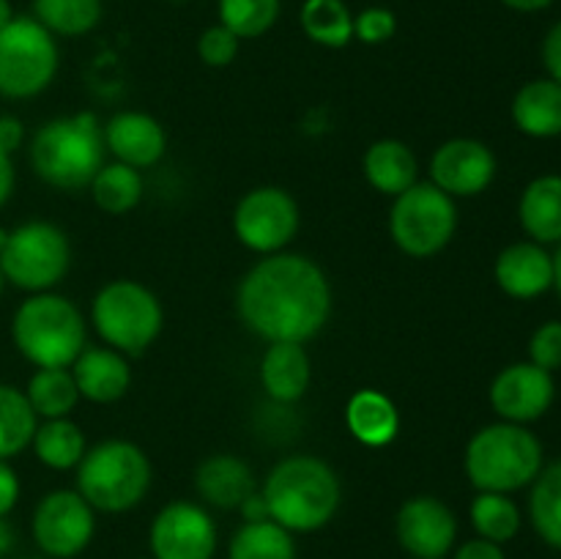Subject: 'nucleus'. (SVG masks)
I'll list each match as a JSON object with an SVG mask.
<instances>
[{
	"label": "nucleus",
	"instance_id": "48",
	"mask_svg": "<svg viewBox=\"0 0 561 559\" xmlns=\"http://www.w3.org/2000/svg\"><path fill=\"white\" fill-rule=\"evenodd\" d=\"M553 285H557L561 296V247L557 250V255H553Z\"/></svg>",
	"mask_w": 561,
	"mask_h": 559
},
{
	"label": "nucleus",
	"instance_id": "9",
	"mask_svg": "<svg viewBox=\"0 0 561 559\" xmlns=\"http://www.w3.org/2000/svg\"><path fill=\"white\" fill-rule=\"evenodd\" d=\"M458 230V206L455 197L436 184L416 181L411 190L394 197L389 212V233L400 252L409 258H433L455 239Z\"/></svg>",
	"mask_w": 561,
	"mask_h": 559
},
{
	"label": "nucleus",
	"instance_id": "15",
	"mask_svg": "<svg viewBox=\"0 0 561 559\" xmlns=\"http://www.w3.org/2000/svg\"><path fill=\"white\" fill-rule=\"evenodd\" d=\"M496 157L474 137H453L431 157V184L449 197H474L496 179Z\"/></svg>",
	"mask_w": 561,
	"mask_h": 559
},
{
	"label": "nucleus",
	"instance_id": "45",
	"mask_svg": "<svg viewBox=\"0 0 561 559\" xmlns=\"http://www.w3.org/2000/svg\"><path fill=\"white\" fill-rule=\"evenodd\" d=\"M507 9L524 11V14H531V11H542L553 3V0H502Z\"/></svg>",
	"mask_w": 561,
	"mask_h": 559
},
{
	"label": "nucleus",
	"instance_id": "4",
	"mask_svg": "<svg viewBox=\"0 0 561 559\" xmlns=\"http://www.w3.org/2000/svg\"><path fill=\"white\" fill-rule=\"evenodd\" d=\"M463 466L477 491L513 493L531 486L542 471V444L524 425L493 422L469 438Z\"/></svg>",
	"mask_w": 561,
	"mask_h": 559
},
{
	"label": "nucleus",
	"instance_id": "30",
	"mask_svg": "<svg viewBox=\"0 0 561 559\" xmlns=\"http://www.w3.org/2000/svg\"><path fill=\"white\" fill-rule=\"evenodd\" d=\"M102 0H33V20L53 36H85L102 22Z\"/></svg>",
	"mask_w": 561,
	"mask_h": 559
},
{
	"label": "nucleus",
	"instance_id": "38",
	"mask_svg": "<svg viewBox=\"0 0 561 559\" xmlns=\"http://www.w3.org/2000/svg\"><path fill=\"white\" fill-rule=\"evenodd\" d=\"M529 362H535L542 370L553 373L561 367V321H548L531 334L529 340Z\"/></svg>",
	"mask_w": 561,
	"mask_h": 559
},
{
	"label": "nucleus",
	"instance_id": "39",
	"mask_svg": "<svg viewBox=\"0 0 561 559\" xmlns=\"http://www.w3.org/2000/svg\"><path fill=\"white\" fill-rule=\"evenodd\" d=\"M16 499H20V477L11 469L9 460H0V518L14 510Z\"/></svg>",
	"mask_w": 561,
	"mask_h": 559
},
{
	"label": "nucleus",
	"instance_id": "2",
	"mask_svg": "<svg viewBox=\"0 0 561 559\" xmlns=\"http://www.w3.org/2000/svg\"><path fill=\"white\" fill-rule=\"evenodd\" d=\"M261 493L272 521L294 535L323 529L343 502L337 471L316 455H290L279 460L268 471Z\"/></svg>",
	"mask_w": 561,
	"mask_h": 559
},
{
	"label": "nucleus",
	"instance_id": "27",
	"mask_svg": "<svg viewBox=\"0 0 561 559\" xmlns=\"http://www.w3.org/2000/svg\"><path fill=\"white\" fill-rule=\"evenodd\" d=\"M25 398L36 417L44 420H60L75 411L77 400H80V389H77L75 376L69 367H36L25 389Z\"/></svg>",
	"mask_w": 561,
	"mask_h": 559
},
{
	"label": "nucleus",
	"instance_id": "44",
	"mask_svg": "<svg viewBox=\"0 0 561 559\" xmlns=\"http://www.w3.org/2000/svg\"><path fill=\"white\" fill-rule=\"evenodd\" d=\"M239 513L244 515V521H266L272 518L268 515V507H266V499H263L261 491H255L252 497L244 499V504L239 507Z\"/></svg>",
	"mask_w": 561,
	"mask_h": 559
},
{
	"label": "nucleus",
	"instance_id": "16",
	"mask_svg": "<svg viewBox=\"0 0 561 559\" xmlns=\"http://www.w3.org/2000/svg\"><path fill=\"white\" fill-rule=\"evenodd\" d=\"M557 384L553 373L542 370L535 362H515L504 367L491 384V406L504 422L526 425L551 409Z\"/></svg>",
	"mask_w": 561,
	"mask_h": 559
},
{
	"label": "nucleus",
	"instance_id": "33",
	"mask_svg": "<svg viewBox=\"0 0 561 559\" xmlns=\"http://www.w3.org/2000/svg\"><path fill=\"white\" fill-rule=\"evenodd\" d=\"M529 515L537 535L561 551V460L542 469L531 482Z\"/></svg>",
	"mask_w": 561,
	"mask_h": 559
},
{
	"label": "nucleus",
	"instance_id": "24",
	"mask_svg": "<svg viewBox=\"0 0 561 559\" xmlns=\"http://www.w3.org/2000/svg\"><path fill=\"white\" fill-rule=\"evenodd\" d=\"M513 121L529 137H557L561 135V85L551 77L531 80L515 93Z\"/></svg>",
	"mask_w": 561,
	"mask_h": 559
},
{
	"label": "nucleus",
	"instance_id": "49",
	"mask_svg": "<svg viewBox=\"0 0 561 559\" xmlns=\"http://www.w3.org/2000/svg\"><path fill=\"white\" fill-rule=\"evenodd\" d=\"M5 241H9V230L0 225V255H3V250H5Z\"/></svg>",
	"mask_w": 561,
	"mask_h": 559
},
{
	"label": "nucleus",
	"instance_id": "29",
	"mask_svg": "<svg viewBox=\"0 0 561 559\" xmlns=\"http://www.w3.org/2000/svg\"><path fill=\"white\" fill-rule=\"evenodd\" d=\"M88 186H91L93 203L113 217L137 208V203L142 201V192H146L140 170L124 162H104V168L93 175Z\"/></svg>",
	"mask_w": 561,
	"mask_h": 559
},
{
	"label": "nucleus",
	"instance_id": "21",
	"mask_svg": "<svg viewBox=\"0 0 561 559\" xmlns=\"http://www.w3.org/2000/svg\"><path fill=\"white\" fill-rule=\"evenodd\" d=\"M312 378L310 354L301 343H268L261 360V384L277 403H296L307 395Z\"/></svg>",
	"mask_w": 561,
	"mask_h": 559
},
{
	"label": "nucleus",
	"instance_id": "1",
	"mask_svg": "<svg viewBox=\"0 0 561 559\" xmlns=\"http://www.w3.org/2000/svg\"><path fill=\"white\" fill-rule=\"evenodd\" d=\"M236 310L244 327L266 343L316 338L332 316V285L312 258L274 252L241 277Z\"/></svg>",
	"mask_w": 561,
	"mask_h": 559
},
{
	"label": "nucleus",
	"instance_id": "12",
	"mask_svg": "<svg viewBox=\"0 0 561 559\" xmlns=\"http://www.w3.org/2000/svg\"><path fill=\"white\" fill-rule=\"evenodd\" d=\"M31 532L36 546L53 559H75L85 551L96 532V510L82 493L60 488L49 491L33 510Z\"/></svg>",
	"mask_w": 561,
	"mask_h": 559
},
{
	"label": "nucleus",
	"instance_id": "26",
	"mask_svg": "<svg viewBox=\"0 0 561 559\" xmlns=\"http://www.w3.org/2000/svg\"><path fill=\"white\" fill-rule=\"evenodd\" d=\"M33 453L44 466L55 471L77 469L85 455V433L69 417L60 420H44L33 433Z\"/></svg>",
	"mask_w": 561,
	"mask_h": 559
},
{
	"label": "nucleus",
	"instance_id": "40",
	"mask_svg": "<svg viewBox=\"0 0 561 559\" xmlns=\"http://www.w3.org/2000/svg\"><path fill=\"white\" fill-rule=\"evenodd\" d=\"M542 60H546V69L551 75V80H557L561 85V22L548 31L546 42H542Z\"/></svg>",
	"mask_w": 561,
	"mask_h": 559
},
{
	"label": "nucleus",
	"instance_id": "41",
	"mask_svg": "<svg viewBox=\"0 0 561 559\" xmlns=\"http://www.w3.org/2000/svg\"><path fill=\"white\" fill-rule=\"evenodd\" d=\"M453 559H507L504 557V548L499 543L485 540V537H474V540L463 543V546L455 551Z\"/></svg>",
	"mask_w": 561,
	"mask_h": 559
},
{
	"label": "nucleus",
	"instance_id": "31",
	"mask_svg": "<svg viewBox=\"0 0 561 559\" xmlns=\"http://www.w3.org/2000/svg\"><path fill=\"white\" fill-rule=\"evenodd\" d=\"M299 20L307 38L321 47L340 49L354 38V14L345 0H305Z\"/></svg>",
	"mask_w": 561,
	"mask_h": 559
},
{
	"label": "nucleus",
	"instance_id": "42",
	"mask_svg": "<svg viewBox=\"0 0 561 559\" xmlns=\"http://www.w3.org/2000/svg\"><path fill=\"white\" fill-rule=\"evenodd\" d=\"M22 137H25L22 121L14 115H0V151L14 153L22 146Z\"/></svg>",
	"mask_w": 561,
	"mask_h": 559
},
{
	"label": "nucleus",
	"instance_id": "3",
	"mask_svg": "<svg viewBox=\"0 0 561 559\" xmlns=\"http://www.w3.org/2000/svg\"><path fill=\"white\" fill-rule=\"evenodd\" d=\"M104 126L93 113L60 115L31 137V168L44 184L77 192L104 168Z\"/></svg>",
	"mask_w": 561,
	"mask_h": 559
},
{
	"label": "nucleus",
	"instance_id": "7",
	"mask_svg": "<svg viewBox=\"0 0 561 559\" xmlns=\"http://www.w3.org/2000/svg\"><path fill=\"white\" fill-rule=\"evenodd\" d=\"M91 321L110 349L137 356L162 332L164 310L157 294L137 280H113L93 296Z\"/></svg>",
	"mask_w": 561,
	"mask_h": 559
},
{
	"label": "nucleus",
	"instance_id": "6",
	"mask_svg": "<svg viewBox=\"0 0 561 559\" xmlns=\"http://www.w3.org/2000/svg\"><path fill=\"white\" fill-rule=\"evenodd\" d=\"M153 469L142 447L110 438L85 449L77 466V491L99 513H126L146 499Z\"/></svg>",
	"mask_w": 561,
	"mask_h": 559
},
{
	"label": "nucleus",
	"instance_id": "10",
	"mask_svg": "<svg viewBox=\"0 0 561 559\" xmlns=\"http://www.w3.org/2000/svg\"><path fill=\"white\" fill-rule=\"evenodd\" d=\"M71 266L69 236L53 223L33 219L9 230V241L0 255L5 283L31 294H44L66 277Z\"/></svg>",
	"mask_w": 561,
	"mask_h": 559
},
{
	"label": "nucleus",
	"instance_id": "14",
	"mask_svg": "<svg viewBox=\"0 0 561 559\" xmlns=\"http://www.w3.org/2000/svg\"><path fill=\"white\" fill-rule=\"evenodd\" d=\"M394 532L414 559H447L458 537V518L438 497H411L400 504Z\"/></svg>",
	"mask_w": 561,
	"mask_h": 559
},
{
	"label": "nucleus",
	"instance_id": "35",
	"mask_svg": "<svg viewBox=\"0 0 561 559\" xmlns=\"http://www.w3.org/2000/svg\"><path fill=\"white\" fill-rule=\"evenodd\" d=\"M283 0H219V25L239 38H257L279 20Z\"/></svg>",
	"mask_w": 561,
	"mask_h": 559
},
{
	"label": "nucleus",
	"instance_id": "43",
	"mask_svg": "<svg viewBox=\"0 0 561 559\" xmlns=\"http://www.w3.org/2000/svg\"><path fill=\"white\" fill-rule=\"evenodd\" d=\"M16 184V173H14V162H11V153L0 151V206L11 197Z\"/></svg>",
	"mask_w": 561,
	"mask_h": 559
},
{
	"label": "nucleus",
	"instance_id": "22",
	"mask_svg": "<svg viewBox=\"0 0 561 559\" xmlns=\"http://www.w3.org/2000/svg\"><path fill=\"white\" fill-rule=\"evenodd\" d=\"M362 170H365L367 184L389 197L403 195L405 190L416 184V175H420V164H416L411 146L403 140H394V137L373 142L362 159Z\"/></svg>",
	"mask_w": 561,
	"mask_h": 559
},
{
	"label": "nucleus",
	"instance_id": "34",
	"mask_svg": "<svg viewBox=\"0 0 561 559\" xmlns=\"http://www.w3.org/2000/svg\"><path fill=\"white\" fill-rule=\"evenodd\" d=\"M471 526L477 537H485L491 543H510L520 532V510L510 499V493L480 491L469 507Z\"/></svg>",
	"mask_w": 561,
	"mask_h": 559
},
{
	"label": "nucleus",
	"instance_id": "18",
	"mask_svg": "<svg viewBox=\"0 0 561 559\" xmlns=\"http://www.w3.org/2000/svg\"><path fill=\"white\" fill-rule=\"evenodd\" d=\"M496 283L513 299H535L553 285V255L537 241H518L499 252Z\"/></svg>",
	"mask_w": 561,
	"mask_h": 559
},
{
	"label": "nucleus",
	"instance_id": "36",
	"mask_svg": "<svg viewBox=\"0 0 561 559\" xmlns=\"http://www.w3.org/2000/svg\"><path fill=\"white\" fill-rule=\"evenodd\" d=\"M241 47V38L236 33H230L225 25H211L201 33L197 38V55L206 66L211 69H225L236 60Z\"/></svg>",
	"mask_w": 561,
	"mask_h": 559
},
{
	"label": "nucleus",
	"instance_id": "11",
	"mask_svg": "<svg viewBox=\"0 0 561 559\" xmlns=\"http://www.w3.org/2000/svg\"><path fill=\"white\" fill-rule=\"evenodd\" d=\"M299 203L283 186H255L236 203V239L257 255L283 252L299 233Z\"/></svg>",
	"mask_w": 561,
	"mask_h": 559
},
{
	"label": "nucleus",
	"instance_id": "8",
	"mask_svg": "<svg viewBox=\"0 0 561 559\" xmlns=\"http://www.w3.org/2000/svg\"><path fill=\"white\" fill-rule=\"evenodd\" d=\"M58 44L33 16H14L0 31V96L33 99L58 75Z\"/></svg>",
	"mask_w": 561,
	"mask_h": 559
},
{
	"label": "nucleus",
	"instance_id": "5",
	"mask_svg": "<svg viewBox=\"0 0 561 559\" xmlns=\"http://www.w3.org/2000/svg\"><path fill=\"white\" fill-rule=\"evenodd\" d=\"M16 351L36 367H71L85 349V318L60 294H33L11 321Z\"/></svg>",
	"mask_w": 561,
	"mask_h": 559
},
{
	"label": "nucleus",
	"instance_id": "51",
	"mask_svg": "<svg viewBox=\"0 0 561 559\" xmlns=\"http://www.w3.org/2000/svg\"><path fill=\"white\" fill-rule=\"evenodd\" d=\"M142 559H153V557H142Z\"/></svg>",
	"mask_w": 561,
	"mask_h": 559
},
{
	"label": "nucleus",
	"instance_id": "47",
	"mask_svg": "<svg viewBox=\"0 0 561 559\" xmlns=\"http://www.w3.org/2000/svg\"><path fill=\"white\" fill-rule=\"evenodd\" d=\"M14 20V11H11V3L9 0H0V31H3L9 22Z\"/></svg>",
	"mask_w": 561,
	"mask_h": 559
},
{
	"label": "nucleus",
	"instance_id": "46",
	"mask_svg": "<svg viewBox=\"0 0 561 559\" xmlns=\"http://www.w3.org/2000/svg\"><path fill=\"white\" fill-rule=\"evenodd\" d=\"M14 548V526L5 518H0V559Z\"/></svg>",
	"mask_w": 561,
	"mask_h": 559
},
{
	"label": "nucleus",
	"instance_id": "32",
	"mask_svg": "<svg viewBox=\"0 0 561 559\" xmlns=\"http://www.w3.org/2000/svg\"><path fill=\"white\" fill-rule=\"evenodd\" d=\"M38 417L27 403L25 392L11 384H0V460L20 455L33 442Z\"/></svg>",
	"mask_w": 561,
	"mask_h": 559
},
{
	"label": "nucleus",
	"instance_id": "25",
	"mask_svg": "<svg viewBox=\"0 0 561 559\" xmlns=\"http://www.w3.org/2000/svg\"><path fill=\"white\" fill-rule=\"evenodd\" d=\"M520 225L537 244L561 241V175L548 173L531 181L518 203Z\"/></svg>",
	"mask_w": 561,
	"mask_h": 559
},
{
	"label": "nucleus",
	"instance_id": "23",
	"mask_svg": "<svg viewBox=\"0 0 561 559\" xmlns=\"http://www.w3.org/2000/svg\"><path fill=\"white\" fill-rule=\"evenodd\" d=\"M345 425L365 447H387L400 431V411L389 395L378 389H359L345 406Z\"/></svg>",
	"mask_w": 561,
	"mask_h": 559
},
{
	"label": "nucleus",
	"instance_id": "50",
	"mask_svg": "<svg viewBox=\"0 0 561 559\" xmlns=\"http://www.w3.org/2000/svg\"><path fill=\"white\" fill-rule=\"evenodd\" d=\"M3 285H5V277H3V269H0V294H3Z\"/></svg>",
	"mask_w": 561,
	"mask_h": 559
},
{
	"label": "nucleus",
	"instance_id": "37",
	"mask_svg": "<svg viewBox=\"0 0 561 559\" xmlns=\"http://www.w3.org/2000/svg\"><path fill=\"white\" fill-rule=\"evenodd\" d=\"M394 31H398V16L389 9H381V5H373V9H365L362 14L354 16V36L362 44L389 42Z\"/></svg>",
	"mask_w": 561,
	"mask_h": 559
},
{
	"label": "nucleus",
	"instance_id": "28",
	"mask_svg": "<svg viewBox=\"0 0 561 559\" xmlns=\"http://www.w3.org/2000/svg\"><path fill=\"white\" fill-rule=\"evenodd\" d=\"M228 559H296L294 532L277 521H244L230 537Z\"/></svg>",
	"mask_w": 561,
	"mask_h": 559
},
{
	"label": "nucleus",
	"instance_id": "19",
	"mask_svg": "<svg viewBox=\"0 0 561 559\" xmlns=\"http://www.w3.org/2000/svg\"><path fill=\"white\" fill-rule=\"evenodd\" d=\"M69 370L80 389V398L91 400V403H115L129 392V362L110 345L107 349H82Z\"/></svg>",
	"mask_w": 561,
	"mask_h": 559
},
{
	"label": "nucleus",
	"instance_id": "17",
	"mask_svg": "<svg viewBox=\"0 0 561 559\" xmlns=\"http://www.w3.org/2000/svg\"><path fill=\"white\" fill-rule=\"evenodd\" d=\"M104 146L113 153L115 162H124L129 168H151L168 151V135L164 126L153 115L124 110L115 113L104 124Z\"/></svg>",
	"mask_w": 561,
	"mask_h": 559
},
{
	"label": "nucleus",
	"instance_id": "13",
	"mask_svg": "<svg viewBox=\"0 0 561 559\" xmlns=\"http://www.w3.org/2000/svg\"><path fill=\"white\" fill-rule=\"evenodd\" d=\"M148 546L153 559H214L217 524L203 504L170 502L153 518Z\"/></svg>",
	"mask_w": 561,
	"mask_h": 559
},
{
	"label": "nucleus",
	"instance_id": "20",
	"mask_svg": "<svg viewBox=\"0 0 561 559\" xmlns=\"http://www.w3.org/2000/svg\"><path fill=\"white\" fill-rule=\"evenodd\" d=\"M195 488L208 507L239 510L247 497L257 491V482L247 460L219 453L195 469Z\"/></svg>",
	"mask_w": 561,
	"mask_h": 559
}]
</instances>
